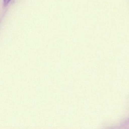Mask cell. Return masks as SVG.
<instances>
[{
  "mask_svg": "<svg viewBox=\"0 0 129 129\" xmlns=\"http://www.w3.org/2000/svg\"><path fill=\"white\" fill-rule=\"evenodd\" d=\"M11 0H4V6H7Z\"/></svg>",
  "mask_w": 129,
  "mask_h": 129,
  "instance_id": "cell-1",
  "label": "cell"
}]
</instances>
